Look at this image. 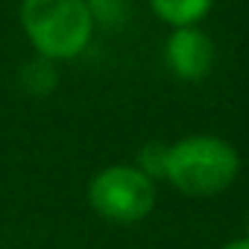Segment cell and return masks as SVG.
I'll use <instances>...</instances> for the list:
<instances>
[{"label":"cell","instance_id":"cell-1","mask_svg":"<svg viewBox=\"0 0 249 249\" xmlns=\"http://www.w3.org/2000/svg\"><path fill=\"white\" fill-rule=\"evenodd\" d=\"M240 176V153L220 135H185L164 147L161 179L191 199H208L229 191Z\"/></svg>","mask_w":249,"mask_h":249},{"label":"cell","instance_id":"cell-2","mask_svg":"<svg viewBox=\"0 0 249 249\" xmlns=\"http://www.w3.org/2000/svg\"><path fill=\"white\" fill-rule=\"evenodd\" d=\"M18 24L36 56L50 65L79 59L97 33L85 0H21Z\"/></svg>","mask_w":249,"mask_h":249},{"label":"cell","instance_id":"cell-3","mask_svg":"<svg viewBox=\"0 0 249 249\" xmlns=\"http://www.w3.org/2000/svg\"><path fill=\"white\" fill-rule=\"evenodd\" d=\"M85 199L97 217L117 226H135L153 214L159 188L138 164H108L88 179Z\"/></svg>","mask_w":249,"mask_h":249},{"label":"cell","instance_id":"cell-4","mask_svg":"<svg viewBox=\"0 0 249 249\" xmlns=\"http://www.w3.org/2000/svg\"><path fill=\"white\" fill-rule=\"evenodd\" d=\"M161 53L167 71L182 82H202L214 71V41L202 27L170 30Z\"/></svg>","mask_w":249,"mask_h":249},{"label":"cell","instance_id":"cell-5","mask_svg":"<svg viewBox=\"0 0 249 249\" xmlns=\"http://www.w3.org/2000/svg\"><path fill=\"white\" fill-rule=\"evenodd\" d=\"M150 12L156 15V21H161L170 30H182V27H199L217 0H147Z\"/></svg>","mask_w":249,"mask_h":249},{"label":"cell","instance_id":"cell-6","mask_svg":"<svg viewBox=\"0 0 249 249\" xmlns=\"http://www.w3.org/2000/svg\"><path fill=\"white\" fill-rule=\"evenodd\" d=\"M97 27H117L129 15V0H85Z\"/></svg>","mask_w":249,"mask_h":249},{"label":"cell","instance_id":"cell-7","mask_svg":"<svg viewBox=\"0 0 249 249\" xmlns=\"http://www.w3.org/2000/svg\"><path fill=\"white\" fill-rule=\"evenodd\" d=\"M220 249H249V234H243V237H234V240H226Z\"/></svg>","mask_w":249,"mask_h":249},{"label":"cell","instance_id":"cell-8","mask_svg":"<svg viewBox=\"0 0 249 249\" xmlns=\"http://www.w3.org/2000/svg\"><path fill=\"white\" fill-rule=\"evenodd\" d=\"M246 234H249V231H246Z\"/></svg>","mask_w":249,"mask_h":249}]
</instances>
